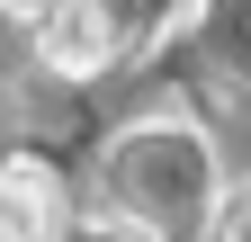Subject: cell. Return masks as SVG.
Returning a JSON list of instances; mask_svg holds the SVG:
<instances>
[{
	"label": "cell",
	"instance_id": "6da1fadb",
	"mask_svg": "<svg viewBox=\"0 0 251 242\" xmlns=\"http://www.w3.org/2000/svg\"><path fill=\"white\" fill-rule=\"evenodd\" d=\"M225 189L233 179L215 153V126H198V117H135L99 153V206L152 242H198V233L215 242Z\"/></svg>",
	"mask_w": 251,
	"mask_h": 242
},
{
	"label": "cell",
	"instance_id": "7a4b0ae2",
	"mask_svg": "<svg viewBox=\"0 0 251 242\" xmlns=\"http://www.w3.org/2000/svg\"><path fill=\"white\" fill-rule=\"evenodd\" d=\"M27 54H36V72H54V81H99V72H117L135 45L108 27L99 0H63L36 36H27Z\"/></svg>",
	"mask_w": 251,
	"mask_h": 242
},
{
	"label": "cell",
	"instance_id": "3957f363",
	"mask_svg": "<svg viewBox=\"0 0 251 242\" xmlns=\"http://www.w3.org/2000/svg\"><path fill=\"white\" fill-rule=\"evenodd\" d=\"M72 233V189L63 170L36 153H9L0 162V242H63Z\"/></svg>",
	"mask_w": 251,
	"mask_h": 242
},
{
	"label": "cell",
	"instance_id": "277c9868",
	"mask_svg": "<svg viewBox=\"0 0 251 242\" xmlns=\"http://www.w3.org/2000/svg\"><path fill=\"white\" fill-rule=\"evenodd\" d=\"M188 18H198L206 72L225 81L233 99H251V0H188Z\"/></svg>",
	"mask_w": 251,
	"mask_h": 242
},
{
	"label": "cell",
	"instance_id": "5b68a950",
	"mask_svg": "<svg viewBox=\"0 0 251 242\" xmlns=\"http://www.w3.org/2000/svg\"><path fill=\"white\" fill-rule=\"evenodd\" d=\"M99 9H108V27H117L135 54H144L152 36H171V27H179V0H99Z\"/></svg>",
	"mask_w": 251,
	"mask_h": 242
},
{
	"label": "cell",
	"instance_id": "8992f818",
	"mask_svg": "<svg viewBox=\"0 0 251 242\" xmlns=\"http://www.w3.org/2000/svg\"><path fill=\"white\" fill-rule=\"evenodd\" d=\"M215 242H251V179L225 189V216H215Z\"/></svg>",
	"mask_w": 251,
	"mask_h": 242
},
{
	"label": "cell",
	"instance_id": "52a82bcc",
	"mask_svg": "<svg viewBox=\"0 0 251 242\" xmlns=\"http://www.w3.org/2000/svg\"><path fill=\"white\" fill-rule=\"evenodd\" d=\"M54 9H63V0H0V27H9V36H36Z\"/></svg>",
	"mask_w": 251,
	"mask_h": 242
},
{
	"label": "cell",
	"instance_id": "ba28073f",
	"mask_svg": "<svg viewBox=\"0 0 251 242\" xmlns=\"http://www.w3.org/2000/svg\"><path fill=\"white\" fill-rule=\"evenodd\" d=\"M0 36H9V27H0Z\"/></svg>",
	"mask_w": 251,
	"mask_h": 242
}]
</instances>
